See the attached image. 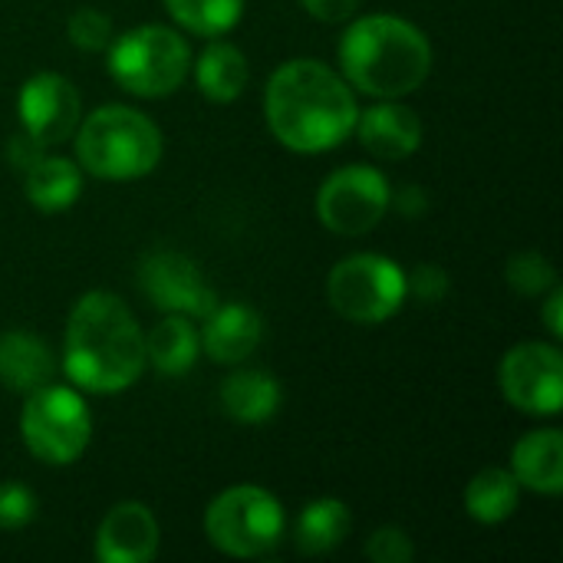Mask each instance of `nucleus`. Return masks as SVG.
I'll return each instance as SVG.
<instances>
[{
  "instance_id": "obj_27",
  "label": "nucleus",
  "mask_w": 563,
  "mask_h": 563,
  "mask_svg": "<svg viewBox=\"0 0 563 563\" xmlns=\"http://www.w3.org/2000/svg\"><path fill=\"white\" fill-rule=\"evenodd\" d=\"M36 518V495L20 482L0 485V531H20Z\"/></svg>"
},
{
  "instance_id": "obj_6",
  "label": "nucleus",
  "mask_w": 563,
  "mask_h": 563,
  "mask_svg": "<svg viewBox=\"0 0 563 563\" xmlns=\"http://www.w3.org/2000/svg\"><path fill=\"white\" fill-rule=\"evenodd\" d=\"M284 505L261 485H234L205 511V534L211 548L241 561L271 558L284 541Z\"/></svg>"
},
{
  "instance_id": "obj_2",
  "label": "nucleus",
  "mask_w": 563,
  "mask_h": 563,
  "mask_svg": "<svg viewBox=\"0 0 563 563\" xmlns=\"http://www.w3.org/2000/svg\"><path fill=\"white\" fill-rule=\"evenodd\" d=\"M63 369L76 389L112 396L145 369V333L132 310L109 290H89L76 300L66 320Z\"/></svg>"
},
{
  "instance_id": "obj_22",
  "label": "nucleus",
  "mask_w": 563,
  "mask_h": 563,
  "mask_svg": "<svg viewBox=\"0 0 563 563\" xmlns=\"http://www.w3.org/2000/svg\"><path fill=\"white\" fill-rule=\"evenodd\" d=\"M195 79L205 99L211 102H234L251 79L247 59L234 43L214 40L201 49L198 63H195Z\"/></svg>"
},
{
  "instance_id": "obj_33",
  "label": "nucleus",
  "mask_w": 563,
  "mask_h": 563,
  "mask_svg": "<svg viewBox=\"0 0 563 563\" xmlns=\"http://www.w3.org/2000/svg\"><path fill=\"white\" fill-rule=\"evenodd\" d=\"M561 307H563V290L554 284V287H551V297H548V307H544V323H548V330H551V336H554V340H561L563 336Z\"/></svg>"
},
{
  "instance_id": "obj_28",
  "label": "nucleus",
  "mask_w": 563,
  "mask_h": 563,
  "mask_svg": "<svg viewBox=\"0 0 563 563\" xmlns=\"http://www.w3.org/2000/svg\"><path fill=\"white\" fill-rule=\"evenodd\" d=\"M366 558L373 563H412L416 548L402 528H379L366 541Z\"/></svg>"
},
{
  "instance_id": "obj_25",
  "label": "nucleus",
  "mask_w": 563,
  "mask_h": 563,
  "mask_svg": "<svg viewBox=\"0 0 563 563\" xmlns=\"http://www.w3.org/2000/svg\"><path fill=\"white\" fill-rule=\"evenodd\" d=\"M508 284L521 294V297H541L558 284V274L551 267V261L538 251H521L508 261L505 271Z\"/></svg>"
},
{
  "instance_id": "obj_26",
  "label": "nucleus",
  "mask_w": 563,
  "mask_h": 563,
  "mask_svg": "<svg viewBox=\"0 0 563 563\" xmlns=\"http://www.w3.org/2000/svg\"><path fill=\"white\" fill-rule=\"evenodd\" d=\"M69 43L82 53H99L112 43V20L96 7H79L66 23Z\"/></svg>"
},
{
  "instance_id": "obj_7",
  "label": "nucleus",
  "mask_w": 563,
  "mask_h": 563,
  "mask_svg": "<svg viewBox=\"0 0 563 563\" xmlns=\"http://www.w3.org/2000/svg\"><path fill=\"white\" fill-rule=\"evenodd\" d=\"M20 435L43 465H73L92 439V416L82 396L69 386L46 383L26 393L20 412Z\"/></svg>"
},
{
  "instance_id": "obj_15",
  "label": "nucleus",
  "mask_w": 563,
  "mask_h": 563,
  "mask_svg": "<svg viewBox=\"0 0 563 563\" xmlns=\"http://www.w3.org/2000/svg\"><path fill=\"white\" fill-rule=\"evenodd\" d=\"M360 142L369 155L383 158V162H402L409 158L419 145H422V122L419 115L402 106V102H379L373 109H366L363 115H356Z\"/></svg>"
},
{
  "instance_id": "obj_31",
  "label": "nucleus",
  "mask_w": 563,
  "mask_h": 563,
  "mask_svg": "<svg viewBox=\"0 0 563 563\" xmlns=\"http://www.w3.org/2000/svg\"><path fill=\"white\" fill-rule=\"evenodd\" d=\"M40 148H43V145H36V142H33L30 135H20V139H13V142H10L7 155H10V162H13V165H16L20 172H26V168H30V165H33V162H36V158L43 155Z\"/></svg>"
},
{
  "instance_id": "obj_29",
  "label": "nucleus",
  "mask_w": 563,
  "mask_h": 563,
  "mask_svg": "<svg viewBox=\"0 0 563 563\" xmlns=\"http://www.w3.org/2000/svg\"><path fill=\"white\" fill-rule=\"evenodd\" d=\"M449 294V274L439 264H419L406 277V297H416L419 303H439Z\"/></svg>"
},
{
  "instance_id": "obj_9",
  "label": "nucleus",
  "mask_w": 563,
  "mask_h": 563,
  "mask_svg": "<svg viewBox=\"0 0 563 563\" xmlns=\"http://www.w3.org/2000/svg\"><path fill=\"white\" fill-rule=\"evenodd\" d=\"M393 188L373 165L336 168L317 191V218L327 231L360 238L373 231L389 211Z\"/></svg>"
},
{
  "instance_id": "obj_14",
  "label": "nucleus",
  "mask_w": 563,
  "mask_h": 563,
  "mask_svg": "<svg viewBox=\"0 0 563 563\" xmlns=\"http://www.w3.org/2000/svg\"><path fill=\"white\" fill-rule=\"evenodd\" d=\"M198 336H201V350L208 353L211 363L238 366L261 346L264 320L247 303H218L205 317V330Z\"/></svg>"
},
{
  "instance_id": "obj_17",
  "label": "nucleus",
  "mask_w": 563,
  "mask_h": 563,
  "mask_svg": "<svg viewBox=\"0 0 563 563\" xmlns=\"http://www.w3.org/2000/svg\"><path fill=\"white\" fill-rule=\"evenodd\" d=\"M56 373V360L49 346L23 330L0 333V386L10 393H33L46 386Z\"/></svg>"
},
{
  "instance_id": "obj_1",
  "label": "nucleus",
  "mask_w": 563,
  "mask_h": 563,
  "mask_svg": "<svg viewBox=\"0 0 563 563\" xmlns=\"http://www.w3.org/2000/svg\"><path fill=\"white\" fill-rule=\"evenodd\" d=\"M264 115L280 145L320 155L350 139L360 109L350 82L327 63L290 59L267 79Z\"/></svg>"
},
{
  "instance_id": "obj_23",
  "label": "nucleus",
  "mask_w": 563,
  "mask_h": 563,
  "mask_svg": "<svg viewBox=\"0 0 563 563\" xmlns=\"http://www.w3.org/2000/svg\"><path fill=\"white\" fill-rule=\"evenodd\" d=\"M521 485L508 468H485L465 488V511L478 525H501L518 511Z\"/></svg>"
},
{
  "instance_id": "obj_4",
  "label": "nucleus",
  "mask_w": 563,
  "mask_h": 563,
  "mask_svg": "<svg viewBox=\"0 0 563 563\" xmlns=\"http://www.w3.org/2000/svg\"><path fill=\"white\" fill-rule=\"evenodd\" d=\"M158 125L132 106H99L76 125V162L102 181H135L162 162Z\"/></svg>"
},
{
  "instance_id": "obj_20",
  "label": "nucleus",
  "mask_w": 563,
  "mask_h": 563,
  "mask_svg": "<svg viewBox=\"0 0 563 563\" xmlns=\"http://www.w3.org/2000/svg\"><path fill=\"white\" fill-rule=\"evenodd\" d=\"M201 353V336L188 317L168 313L145 333V363L158 376H185Z\"/></svg>"
},
{
  "instance_id": "obj_18",
  "label": "nucleus",
  "mask_w": 563,
  "mask_h": 563,
  "mask_svg": "<svg viewBox=\"0 0 563 563\" xmlns=\"http://www.w3.org/2000/svg\"><path fill=\"white\" fill-rule=\"evenodd\" d=\"M23 188L33 208L56 214L76 205L82 191V168L79 162H69L63 155H40L26 172H23Z\"/></svg>"
},
{
  "instance_id": "obj_24",
  "label": "nucleus",
  "mask_w": 563,
  "mask_h": 563,
  "mask_svg": "<svg viewBox=\"0 0 563 563\" xmlns=\"http://www.w3.org/2000/svg\"><path fill=\"white\" fill-rule=\"evenodd\" d=\"M172 20L195 36H221L241 23L244 0H165Z\"/></svg>"
},
{
  "instance_id": "obj_13",
  "label": "nucleus",
  "mask_w": 563,
  "mask_h": 563,
  "mask_svg": "<svg viewBox=\"0 0 563 563\" xmlns=\"http://www.w3.org/2000/svg\"><path fill=\"white\" fill-rule=\"evenodd\" d=\"M158 554V521L142 501L115 505L96 531V558L102 563H148Z\"/></svg>"
},
{
  "instance_id": "obj_16",
  "label": "nucleus",
  "mask_w": 563,
  "mask_h": 563,
  "mask_svg": "<svg viewBox=\"0 0 563 563\" xmlns=\"http://www.w3.org/2000/svg\"><path fill=\"white\" fill-rule=\"evenodd\" d=\"M511 475L521 488L558 498L563 492V435L561 429L528 432L511 452Z\"/></svg>"
},
{
  "instance_id": "obj_21",
  "label": "nucleus",
  "mask_w": 563,
  "mask_h": 563,
  "mask_svg": "<svg viewBox=\"0 0 563 563\" xmlns=\"http://www.w3.org/2000/svg\"><path fill=\"white\" fill-rule=\"evenodd\" d=\"M353 528V515L340 498L310 501L294 525V548L307 558H320L336 551Z\"/></svg>"
},
{
  "instance_id": "obj_3",
  "label": "nucleus",
  "mask_w": 563,
  "mask_h": 563,
  "mask_svg": "<svg viewBox=\"0 0 563 563\" xmlns=\"http://www.w3.org/2000/svg\"><path fill=\"white\" fill-rule=\"evenodd\" d=\"M343 79L366 96L399 99L416 92L432 73V43L426 33L393 13H373L350 23L340 40Z\"/></svg>"
},
{
  "instance_id": "obj_11",
  "label": "nucleus",
  "mask_w": 563,
  "mask_h": 563,
  "mask_svg": "<svg viewBox=\"0 0 563 563\" xmlns=\"http://www.w3.org/2000/svg\"><path fill=\"white\" fill-rule=\"evenodd\" d=\"M139 287L162 313L205 320L218 307L201 267L178 251H148L139 264Z\"/></svg>"
},
{
  "instance_id": "obj_30",
  "label": "nucleus",
  "mask_w": 563,
  "mask_h": 563,
  "mask_svg": "<svg viewBox=\"0 0 563 563\" xmlns=\"http://www.w3.org/2000/svg\"><path fill=\"white\" fill-rule=\"evenodd\" d=\"M303 10L320 23H343L356 13L360 0H300Z\"/></svg>"
},
{
  "instance_id": "obj_8",
  "label": "nucleus",
  "mask_w": 563,
  "mask_h": 563,
  "mask_svg": "<svg viewBox=\"0 0 563 563\" xmlns=\"http://www.w3.org/2000/svg\"><path fill=\"white\" fill-rule=\"evenodd\" d=\"M327 300L350 323H383L406 303V271L383 254L343 257L327 277Z\"/></svg>"
},
{
  "instance_id": "obj_19",
  "label": "nucleus",
  "mask_w": 563,
  "mask_h": 563,
  "mask_svg": "<svg viewBox=\"0 0 563 563\" xmlns=\"http://www.w3.org/2000/svg\"><path fill=\"white\" fill-rule=\"evenodd\" d=\"M280 383L264 369H241L231 373L221 386V409L244 426H261L277 416L280 409Z\"/></svg>"
},
{
  "instance_id": "obj_32",
  "label": "nucleus",
  "mask_w": 563,
  "mask_h": 563,
  "mask_svg": "<svg viewBox=\"0 0 563 563\" xmlns=\"http://www.w3.org/2000/svg\"><path fill=\"white\" fill-rule=\"evenodd\" d=\"M389 205H396V208H399L402 214H409V218H416V214H422V211L429 208L422 188H416V185H409V188H402L399 195H393Z\"/></svg>"
},
{
  "instance_id": "obj_10",
  "label": "nucleus",
  "mask_w": 563,
  "mask_h": 563,
  "mask_svg": "<svg viewBox=\"0 0 563 563\" xmlns=\"http://www.w3.org/2000/svg\"><path fill=\"white\" fill-rule=\"evenodd\" d=\"M501 396L528 416H558L563 409V356L554 343H521L508 350L498 369Z\"/></svg>"
},
{
  "instance_id": "obj_12",
  "label": "nucleus",
  "mask_w": 563,
  "mask_h": 563,
  "mask_svg": "<svg viewBox=\"0 0 563 563\" xmlns=\"http://www.w3.org/2000/svg\"><path fill=\"white\" fill-rule=\"evenodd\" d=\"M16 106H20L23 135H30L43 148L66 142L76 132L79 115H82L79 89L59 73L30 76L20 89Z\"/></svg>"
},
{
  "instance_id": "obj_5",
  "label": "nucleus",
  "mask_w": 563,
  "mask_h": 563,
  "mask_svg": "<svg viewBox=\"0 0 563 563\" xmlns=\"http://www.w3.org/2000/svg\"><path fill=\"white\" fill-rule=\"evenodd\" d=\"M109 76L132 96L158 99L175 92L191 69V46L181 33L162 23L132 26L112 36Z\"/></svg>"
}]
</instances>
